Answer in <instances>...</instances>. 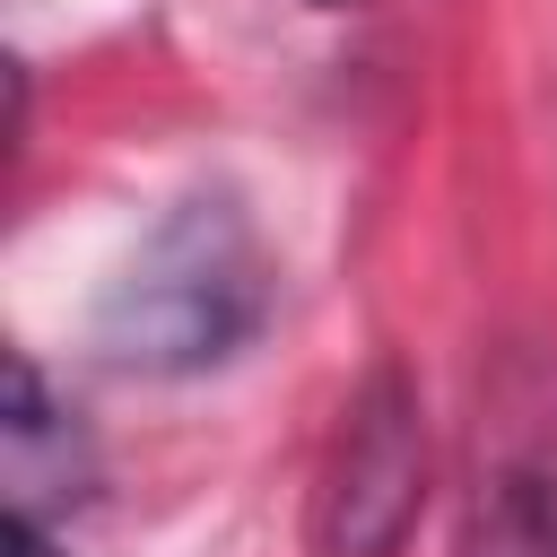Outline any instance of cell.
I'll return each instance as SVG.
<instances>
[{
  "label": "cell",
  "instance_id": "cell-2",
  "mask_svg": "<svg viewBox=\"0 0 557 557\" xmlns=\"http://www.w3.org/2000/svg\"><path fill=\"white\" fill-rule=\"evenodd\" d=\"M453 557H557V348H505L479 392Z\"/></svg>",
  "mask_w": 557,
  "mask_h": 557
},
{
  "label": "cell",
  "instance_id": "cell-3",
  "mask_svg": "<svg viewBox=\"0 0 557 557\" xmlns=\"http://www.w3.org/2000/svg\"><path fill=\"white\" fill-rule=\"evenodd\" d=\"M426 513V400L418 383L383 357L313 470V557H400Z\"/></svg>",
  "mask_w": 557,
  "mask_h": 557
},
{
  "label": "cell",
  "instance_id": "cell-1",
  "mask_svg": "<svg viewBox=\"0 0 557 557\" xmlns=\"http://www.w3.org/2000/svg\"><path fill=\"white\" fill-rule=\"evenodd\" d=\"M270 287L278 270L252 209L235 191H191L113 270L96 305V348L122 374H157V383L209 374L270 322Z\"/></svg>",
  "mask_w": 557,
  "mask_h": 557
},
{
  "label": "cell",
  "instance_id": "cell-5",
  "mask_svg": "<svg viewBox=\"0 0 557 557\" xmlns=\"http://www.w3.org/2000/svg\"><path fill=\"white\" fill-rule=\"evenodd\" d=\"M0 557H61V540H52V522H44V513L9 505V522H0Z\"/></svg>",
  "mask_w": 557,
  "mask_h": 557
},
{
  "label": "cell",
  "instance_id": "cell-4",
  "mask_svg": "<svg viewBox=\"0 0 557 557\" xmlns=\"http://www.w3.org/2000/svg\"><path fill=\"white\" fill-rule=\"evenodd\" d=\"M0 444H9V505L44 513V496H78L87 479V453H78V426L70 409L52 400V383L35 374V357H9V409H0Z\"/></svg>",
  "mask_w": 557,
  "mask_h": 557
}]
</instances>
